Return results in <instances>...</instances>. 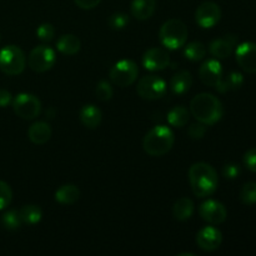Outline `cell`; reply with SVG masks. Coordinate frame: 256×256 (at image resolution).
Returning a JSON list of instances; mask_svg holds the SVG:
<instances>
[{
    "label": "cell",
    "instance_id": "cell-27",
    "mask_svg": "<svg viewBox=\"0 0 256 256\" xmlns=\"http://www.w3.org/2000/svg\"><path fill=\"white\" fill-rule=\"evenodd\" d=\"M2 224L8 230L19 229L20 225L22 224L19 212H16V210H9V212H5L2 216Z\"/></svg>",
    "mask_w": 256,
    "mask_h": 256
},
{
    "label": "cell",
    "instance_id": "cell-39",
    "mask_svg": "<svg viewBox=\"0 0 256 256\" xmlns=\"http://www.w3.org/2000/svg\"><path fill=\"white\" fill-rule=\"evenodd\" d=\"M45 115H46V118H49V119H52V118H54V115H55V109H49V110H46V112H45Z\"/></svg>",
    "mask_w": 256,
    "mask_h": 256
},
{
    "label": "cell",
    "instance_id": "cell-40",
    "mask_svg": "<svg viewBox=\"0 0 256 256\" xmlns=\"http://www.w3.org/2000/svg\"><path fill=\"white\" fill-rule=\"evenodd\" d=\"M194 256L195 254L194 252H182V254H179V256Z\"/></svg>",
    "mask_w": 256,
    "mask_h": 256
},
{
    "label": "cell",
    "instance_id": "cell-25",
    "mask_svg": "<svg viewBox=\"0 0 256 256\" xmlns=\"http://www.w3.org/2000/svg\"><path fill=\"white\" fill-rule=\"evenodd\" d=\"M19 215L24 224L35 225L42 220V212L38 205H25L19 210Z\"/></svg>",
    "mask_w": 256,
    "mask_h": 256
},
{
    "label": "cell",
    "instance_id": "cell-8",
    "mask_svg": "<svg viewBox=\"0 0 256 256\" xmlns=\"http://www.w3.org/2000/svg\"><path fill=\"white\" fill-rule=\"evenodd\" d=\"M166 82L158 75H145L139 80L136 92L142 99L158 100L166 92Z\"/></svg>",
    "mask_w": 256,
    "mask_h": 256
},
{
    "label": "cell",
    "instance_id": "cell-1",
    "mask_svg": "<svg viewBox=\"0 0 256 256\" xmlns=\"http://www.w3.org/2000/svg\"><path fill=\"white\" fill-rule=\"evenodd\" d=\"M188 178L195 196L208 198L216 192L219 184L218 174L214 168L206 162L192 164L188 172Z\"/></svg>",
    "mask_w": 256,
    "mask_h": 256
},
{
    "label": "cell",
    "instance_id": "cell-23",
    "mask_svg": "<svg viewBox=\"0 0 256 256\" xmlns=\"http://www.w3.org/2000/svg\"><path fill=\"white\" fill-rule=\"evenodd\" d=\"M194 202L189 198H180L179 200H176L172 206V215L176 220L179 222H185V220L190 219L194 214Z\"/></svg>",
    "mask_w": 256,
    "mask_h": 256
},
{
    "label": "cell",
    "instance_id": "cell-34",
    "mask_svg": "<svg viewBox=\"0 0 256 256\" xmlns=\"http://www.w3.org/2000/svg\"><path fill=\"white\" fill-rule=\"evenodd\" d=\"M188 132H189V135L192 139H202V138H204L205 132H206V125L202 124V122H195V124L190 125Z\"/></svg>",
    "mask_w": 256,
    "mask_h": 256
},
{
    "label": "cell",
    "instance_id": "cell-17",
    "mask_svg": "<svg viewBox=\"0 0 256 256\" xmlns=\"http://www.w3.org/2000/svg\"><path fill=\"white\" fill-rule=\"evenodd\" d=\"M28 138L35 145H44L52 138V128L45 122H36L30 125Z\"/></svg>",
    "mask_w": 256,
    "mask_h": 256
},
{
    "label": "cell",
    "instance_id": "cell-14",
    "mask_svg": "<svg viewBox=\"0 0 256 256\" xmlns=\"http://www.w3.org/2000/svg\"><path fill=\"white\" fill-rule=\"evenodd\" d=\"M200 80L208 86L216 88L222 80V68L219 59H209L199 69Z\"/></svg>",
    "mask_w": 256,
    "mask_h": 256
},
{
    "label": "cell",
    "instance_id": "cell-22",
    "mask_svg": "<svg viewBox=\"0 0 256 256\" xmlns=\"http://www.w3.org/2000/svg\"><path fill=\"white\" fill-rule=\"evenodd\" d=\"M80 192L74 184L62 185L55 192V200L62 205H72L79 200Z\"/></svg>",
    "mask_w": 256,
    "mask_h": 256
},
{
    "label": "cell",
    "instance_id": "cell-19",
    "mask_svg": "<svg viewBox=\"0 0 256 256\" xmlns=\"http://www.w3.org/2000/svg\"><path fill=\"white\" fill-rule=\"evenodd\" d=\"M192 85V76L188 70H180L170 80V89L175 95H184Z\"/></svg>",
    "mask_w": 256,
    "mask_h": 256
},
{
    "label": "cell",
    "instance_id": "cell-16",
    "mask_svg": "<svg viewBox=\"0 0 256 256\" xmlns=\"http://www.w3.org/2000/svg\"><path fill=\"white\" fill-rule=\"evenodd\" d=\"M238 45V36L234 34H228L224 38L215 39L210 42L209 52L215 59H226L232 55L234 48Z\"/></svg>",
    "mask_w": 256,
    "mask_h": 256
},
{
    "label": "cell",
    "instance_id": "cell-10",
    "mask_svg": "<svg viewBox=\"0 0 256 256\" xmlns=\"http://www.w3.org/2000/svg\"><path fill=\"white\" fill-rule=\"evenodd\" d=\"M222 19V9L214 2H204L198 6L195 12V22L202 29L215 26Z\"/></svg>",
    "mask_w": 256,
    "mask_h": 256
},
{
    "label": "cell",
    "instance_id": "cell-31",
    "mask_svg": "<svg viewBox=\"0 0 256 256\" xmlns=\"http://www.w3.org/2000/svg\"><path fill=\"white\" fill-rule=\"evenodd\" d=\"M95 92H96V98L100 102H108V100L112 99V94H114L112 85L108 82H105V80H102V82H100L99 84L96 85Z\"/></svg>",
    "mask_w": 256,
    "mask_h": 256
},
{
    "label": "cell",
    "instance_id": "cell-37",
    "mask_svg": "<svg viewBox=\"0 0 256 256\" xmlns=\"http://www.w3.org/2000/svg\"><path fill=\"white\" fill-rule=\"evenodd\" d=\"M75 4L80 8V9H84V10H90V9H94L96 8L98 5L100 4L102 0H74Z\"/></svg>",
    "mask_w": 256,
    "mask_h": 256
},
{
    "label": "cell",
    "instance_id": "cell-33",
    "mask_svg": "<svg viewBox=\"0 0 256 256\" xmlns=\"http://www.w3.org/2000/svg\"><path fill=\"white\" fill-rule=\"evenodd\" d=\"M224 82L229 90H238L244 84V78H242V75L240 72H232L228 75L226 79H224Z\"/></svg>",
    "mask_w": 256,
    "mask_h": 256
},
{
    "label": "cell",
    "instance_id": "cell-18",
    "mask_svg": "<svg viewBox=\"0 0 256 256\" xmlns=\"http://www.w3.org/2000/svg\"><path fill=\"white\" fill-rule=\"evenodd\" d=\"M156 9V0H132V15L138 20H148L152 16Z\"/></svg>",
    "mask_w": 256,
    "mask_h": 256
},
{
    "label": "cell",
    "instance_id": "cell-6",
    "mask_svg": "<svg viewBox=\"0 0 256 256\" xmlns=\"http://www.w3.org/2000/svg\"><path fill=\"white\" fill-rule=\"evenodd\" d=\"M139 75V68L136 62L130 59H122L118 62L110 70V80L114 85L126 88L134 84Z\"/></svg>",
    "mask_w": 256,
    "mask_h": 256
},
{
    "label": "cell",
    "instance_id": "cell-11",
    "mask_svg": "<svg viewBox=\"0 0 256 256\" xmlns=\"http://www.w3.org/2000/svg\"><path fill=\"white\" fill-rule=\"evenodd\" d=\"M199 214L202 220L212 225H219L226 220L228 212L224 205L218 200H206L199 208Z\"/></svg>",
    "mask_w": 256,
    "mask_h": 256
},
{
    "label": "cell",
    "instance_id": "cell-30",
    "mask_svg": "<svg viewBox=\"0 0 256 256\" xmlns=\"http://www.w3.org/2000/svg\"><path fill=\"white\" fill-rule=\"evenodd\" d=\"M55 35V29L52 24L49 22H44V24L39 25L36 29V36L39 38L42 42H49L54 39Z\"/></svg>",
    "mask_w": 256,
    "mask_h": 256
},
{
    "label": "cell",
    "instance_id": "cell-9",
    "mask_svg": "<svg viewBox=\"0 0 256 256\" xmlns=\"http://www.w3.org/2000/svg\"><path fill=\"white\" fill-rule=\"evenodd\" d=\"M55 52L48 45H39L30 52L28 56V65L35 72H45L55 64Z\"/></svg>",
    "mask_w": 256,
    "mask_h": 256
},
{
    "label": "cell",
    "instance_id": "cell-12",
    "mask_svg": "<svg viewBox=\"0 0 256 256\" xmlns=\"http://www.w3.org/2000/svg\"><path fill=\"white\" fill-rule=\"evenodd\" d=\"M235 56L239 66L249 74L256 72V44L252 42H245L238 45Z\"/></svg>",
    "mask_w": 256,
    "mask_h": 256
},
{
    "label": "cell",
    "instance_id": "cell-26",
    "mask_svg": "<svg viewBox=\"0 0 256 256\" xmlns=\"http://www.w3.org/2000/svg\"><path fill=\"white\" fill-rule=\"evenodd\" d=\"M184 55L190 62H200L206 55V48L200 42H192L185 46Z\"/></svg>",
    "mask_w": 256,
    "mask_h": 256
},
{
    "label": "cell",
    "instance_id": "cell-5",
    "mask_svg": "<svg viewBox=\"0 0 256 256\" xmlns=\"http://www.w3.org/2000/svg\"><path fill=\"white\" fill-rule=\"evenodd\" d=\"M26 58L24 52L16 45H6L0 50V70L4 74L15 76L24 72Z\"/></svg>",
    "mask_w": 256,
    "mask_h": 256
},
{
    "label": "cell",
    "instance_id": "cell-4",
    "mask_svg": "<svg viewBox=\"0 0 256 256\" xmlns=\"http://www.w3.org/2000/svg\"><path fill=\"white\" fill-rule=\"evenodd\" d=\"M159 39L162 46L169 50H178L184 46L188 40V28L182 20L169 19L162 25Z\"/></svg>",
    "mask_w": 256,
    "mask_h": 256
},
{
    "label": "cell",
    "instance_id": "cell-32",
    "mask_svg": "<svg viewBox=\"0 0 256 256\" xmlns=\"http://www.w3.org/2000/svg\"><path fill=\"white\" fill-rule=\"evenodd\" d=\"M12 192L9 185L5 182L0 180V210H4L12 202Z\"/></svg>",
    "mask_w": 256,
    "mask_h": 256
},
{
    "label": "cell",
    "instance_id": "cell-38",
    "mask_svg": "<svg viewBox=\"0 0 256 256\" xmlns=\"http://www.w3.org/2000/svg\"><path fill=\"white\" fill-rule=\"evenodd\" d=\"M12 102V95L5 89H0V108H6Z\"/></svg>",
    "mask_w": 256,
    "mask_h": 256
},
{
    "label": "cell",
    "instance_id": "cell-24",
    "mask_svg": "<svg viewBox=\"0 0 256 256\" xmlns=\"http://www.w3.org/2000/svg\"><path fill=\"white\" fill-rule=\"evenodd\" d=\"M190 112L182 105L175 106L168 112V122L174 128H182L189 122Z\"/></svg>",
    "mask_w": 256,
    "mask_h": 256
},
{
    "label": "cell",
    "instance_id": "cell-20",
    "mask_svg": "<svg viewBox=\"0 0 256 256\" xmlns=\"http://www.w3.org/2000/svg\"><path fill=\"white\" fill-rule=\"evenodd\" d=\"M102 119V112L98 106L95 105L89 104L85 105L80 110V122L84 126H86L88 129H96L100 125Z\"/></svg>",
    "mask_w": 256,
    "mask_h": 256
},
{
    "label": "cell",
    "instance_id": "cell-28",
    "mask_svg": "<svg viewBox=\"0 0 256 256\" xmlns=\"http://www.w3.org/2000/svg\"><path fill=\"white\" fill-rule=\"evenodd\" d=\"M240 200L245 205L256 204V182H249L240 190Z\"/></svg>",
    "mask_w": 256,
    "mask_h": 256
},
{
    "label": "cell",
    "instance_id": "cell-3",
    "mask_svg": "<svg viewBox=\"0 0 256 256\" xmlns=\"http://www.w3.org/2000/svg\"><path fill=\"white\" fill-rule=\"evenodd\" d=\"M175 136L170 128L165 125L154 126L144 138L142 148L150 156H162L174 146Z\"/></svg>",
    "mask_w": 256,
    "mask_h": 256
},
{
    "label": "cell",
    "instance_id": "cell-13",
    "mask_svg": "<svg viewBox=\"0 0 256 256\" xmlns=\"http://www.w3.org/2000/svg\"><path fill=\"white\" fill-rule=\"evenodd\" d=\"M142 65L150 72H160L170 65V55L162 48H152L142 55Z\"/></svg>",
    "mask_w": 256,
    "mask_h": 256
},
{
    "label": "cell",
    "instance_id": "cell-35",
    "mask_svg": "<svg viewBox=\"0 0 256 256\" xmlns=\"http://www.w3.org/2000/svg\"><path fill=\"white\" fill-rule=\"evenodd\" d=\"M244 165L250 172H256V148H252L245 152Z\"/></svg>",
    "mask_w": 256,
    "mask_h": 256
},
{
    "label": "cell",
    "instance_id": "cell-7",
    "mask_svg": "<svg viewBox=\"0 0 256 256\" xmlns=\"http://www.w3.org/2000/svg\"><path fill=\"white\" fill-rule=\"evenodd\" d=\"M12 109L15 114L25 120H32L39 116L42 112V102L35 95L22 92L12 99Z\"/></svg>",
    "mask_w": 256,
    "mask_h": 256
},
{
    "label": "cell",
    "instance_id": "cell-36",
    "mask_svg": "<svg viewBox=\"0 0 256 256\" xmlns=\"http://www.w3.org/2000/svg\"><path fill=\"white\" fill-rule=\"evenodd\" d=\"M222 174L226 179H235V178L239 176L240 174V166L238 164H226L222 168Z\"/></svg>",
    "mask_w": 256,
    "mask_h": 256
},
{
    "label": "cell",
    "instance_id": "cell-29",
    "mask_svg": "<svg viewBox=\"0 0 256 256\" xmlns=\"http://www.w3.org/2000/svg\"><path fill=\"white\" fill-rule=\"evenodd\" d=\"M108 22H109V26L112 30H122L129 24V16L126 14H124V12H114L109 18Z\"/></svg>",
    "mask_w": 256,
    "mask_h": 256
},
{
    "label": "cell",
    "instance_id": "cell-15",
    "mask_svg": "<svg viewBox=\"0 0 256 256\" xmlns=\"http://www.w3.org/2000/svg\"><path fill=\"white\" fill-rule=\"evenodd\" d=\"M222 242V234L214 226H205L196 234V244L204 252H214Z\"/></svg>",
    "mask_w": 256,
    "mask_h": 256
},
{
    "label": "cell",
    "instance_id": "cell-2",
    "mask_svg": "<svg viewBox=\"0 0 256 256\" xmlns=\"http://www.w3.org/2000/svg\"><path fill=\"white\" fill-rule=\"evenodd\" d=\"M190 112L198 122L206 126L216 124L224 115V108L222 102L209 92H202L192 98L190 102Z\"/></svg>",
    "mask_w": 256,
    "mask_h": 256
},
{
    "label": "cell",
    "instance_id": "cell-21",
    "mask_svg": "<svg viewBox=\"0 0 256 256\" xmlns=\"http://www.w3.org/2000/svg\"><path fill=\"white\" fill-rule=\"evenodd\" d=\"M80 46H82V42H80L79 38L72 34L62 35L56 42V49L62 54L68 55V56H72V55L78 54Z\"/></svg>",
    "mask_w": 256,
    "mask_h": 256
}]
</instances>
